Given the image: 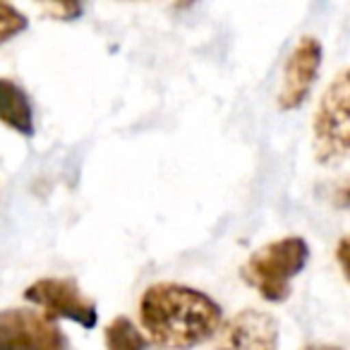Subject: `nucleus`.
<instances>
[{"label": "nucleus", "instance_id": "nucleus-1", "mask_svg": "<svg viewBox=\"0 0 350 350\" xmlns=\"http://www.w3.org/2000/svg\"><path fill=\"white\" fill-rule=\"evenodd\" d=\"M221 305L185 283H154L139 297V324L151 343L190 350L221 331Z\"/></svg>", "mask_w": 350, "mask_h": 350}, {"label": "nucleus", "instance_id": "nucleus-2", "mask_svg": "<svg viewBox=\"0 0 350 350\" xmlns=\"http://www.w3.org/2000/svg\"><path fill=\"white\" fill-rule=\"evenodd\" d=\"M310 259V245L300 235L278 238L262 245L250 254L240 273L247 286H252L267 302H283L291 295V283L305 269Z\"/></svg>", "mask_w": 350, "mask_h": 350}, {"label": "nucleus", "instance_id": "nucleus-3", "mask_svg": "<svg viewBox=\"0 0 350 350\" xmlns=\"http://www.w3.org/2000/svg\"><path fill=\"white\" fill-rule=\"evenodd\" d=\"M312 151L321 165L350 159V68L340 70L321 94L312 122Z\"/></svg>", "mask_w": 350, "mask_h": 350}, {"label": "nucleus", "instance_id": "nucleus-4", "mask_svg": "<svg viewBox=\"0 0 350 350\" xmlns=\"http://www.w3.org/2000/svg\"><path fill=\"white\" fill-rule=\"evenodd\" d=\"M0 350H70V340L44 312L12 307L0 314Z\"/></svg>", "mask_w": 350, "mask_h": 350}, {"label": "nucleus", "instance_id": "nucleus-5", "mask_svg": "<svg viewBox=\"0 0 350 350\" xmlns=\"http://www.w3.org/2000/svg\"><path fill=\"white\" fill-rule=\"evenodd\" d=\"M25 300L53 321L70 319L84 329H94L98 321L96 305L79 291L72 278H39L25 291Z\"/></svg>", "mask_w": 350, "mask_h": 350}, {"label": "nucleus", "instance_id": "nucleus-6", "mask_svg": "<svg viewBox=\"0 0 350 350\" xmlns=\"http://www.w3.org/2000/svg\"><path fill=\"white\" fill-rule=\"evenodd\" d=\"M321 68V41L317 36H300L283 65V79L278 89V108L295 111L307 101Z\"/></svg>", "mask_w": 350, "mask_h": 350}, {"label": "nucleus", "instance_id": "nucleus-7", "mask_svg": "<svg viewBox=\"0 0 350 350\" xmlns=\"http://www.w3.org/2000/svg\"><path fill=\"white\" fill-rule=\"evenodd\" d=\"M219 350H276L278 321L269 312L243 310L230 317L216 336Z\"/></svg>", "mask_w": 350, "mask_h": 350}, {"label": "nucleus", "instance_id": "nucleus-8", "mask_svg": "<svg viewBox=\"0 0 350 350\" xmlns=\"http://www.w3.org/2000/svg\"><path fill=\"white\" fill-rule=\"evenodd\" d=\"M3 87V106H0V118L10 130L20 132L25 137H34V111L27 92L10 77L0 79Z\"/></svg>", "mask_w": 350, "mask_h": 350}, {"label": "nucleus", "instance_id": "nucleus-9", "mask_svg": "<svg viewBox=\"0 0 350 350\" xmlns=\"http://www.w3.org/2000/svg\"><path fill=\"white\" fill-rule=\"evenodd\" d=\"M106 350H146V336L127 317H116L103 331Z\"/></svg>", "mask_w": 350, "mask_h": 350}, {"label": "nucleus", "instance_id": "nucleus-10", "mask_svg": "<svg viewBox=\"0 0 350 350\" xmlns=\"http://www.w3.org/2000/svg\"><path fill=\"white\" fill-rule=\"evenodd\" d=\"M27 17L20 10L10 5V3H0V44L10 41L15 34L27 29Z\"/></svg>", "mask_w": 350, "mask_h": 350}, {"label": "nucleus", "instance_id": "nucleus-11", "mask_svg": "<svg viewBox=\"0 0 350 350\" xmlns=\"http://www.w3.org/2000/svg\"><path fill=\"white\" fill-rule=\"evenodd\" d=\"M46 15H51L53 20H75L82 15V5L79 3H44L39 5Z\"/></svg>", "mask_w": 350, "mask_h": 350}, {"label": "nucleus", "instance_id": "nucleus-12", "mask_svg": "<svg viewBox=\"0 0 350 350\" xmlns=\"http://www.w3.org/2000/svg\"><path fill=\"white\" fill-rule=\"evenodd\" d=\"M336 259H338V267L343 271V276L350 281V235L338 240V247H336Z\"/></svg>", "mask_w": 350, "mask_h": 350}, {"label": "nucleus", "instance_id": "nucleus-13", "mask_svg": "<svg viewBox=\"0 0 350 350\" xmlns=\"http://www.w3.org/2000/svg\"><path fill=\"white\" fill-rule=\"evenodd\" d=\"M302 350H340L338 345H324V343H314V345H305Z\"/></svg>", "mask_w": 350, "mask_h": 350}, {"label": "nucleus", "instance_id": "nucleus-14", "mask_svg": "<svg viewBox=\"0 0 350 350\" xmlns=\"http://www.w3.org/2000/svg\"><path fill=\"white\" fill-rule=\"evenodd\" d=\"M345 197H348V202H350V187H348V192H345Z\"/></svg>", "mask_w": 350, "mask_h": 350}]
</instances>
